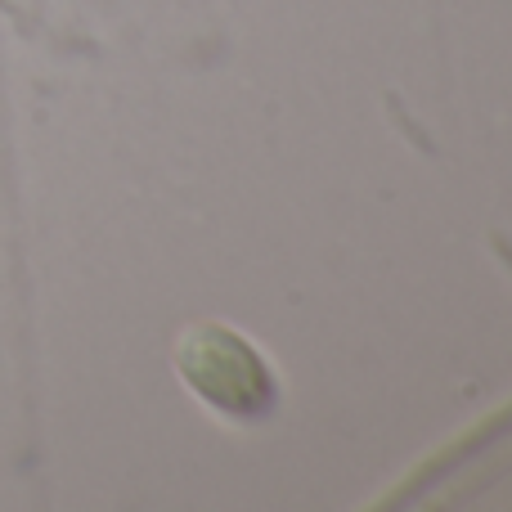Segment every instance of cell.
<instances>
[{"label": "cell", "instance_id": "1", "mask_svg": "<svg viewBox=\"0 0 512 512\" xmlns=\"http://www.w3.org/2000/svg\"><path fill=\"white\" fill-rule=\"evenodd\" d=\"M180 369H185L189 387L212 405H221L225 414L256 418L274 405L270 373L261 369L252 346L243 337L225 333V328H203V333L189 337L185 351H180Z\"/></svg>", "mask_w": 512, "mask_h": 512}]
</instances>
